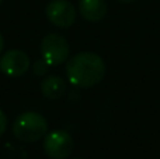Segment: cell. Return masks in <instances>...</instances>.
<instances>
[{"label": "cell", "instance_id": "obj_2", "mask_svg": "<svg viewBox=\"0 0 160 159\" xmlns=\"http://www.w3.org/2000/svg\"><path fill=\"white\" fill-rule=\"evenodd\" d=\"M48 132V121L35 111L21 113L13 123V135L17 141L32 144L42 140Z\"/></svg>", "mask_w": 160, "mask_h": 159}, {"label": "cell", "instance_id": "obj_5", "mask_svg": "<svg viewBox=\"0 0 160 159\" xmlns=\"http://www.w3.org/2000/svg\"><path fill=\"white\" fill-rule=\"evenodd\" d=\"M47 17L55 27L69 28L75 24L78 11L69 0H52L47 6Z\"/></svg>", "mask_w": 160, "mask_h": 159}, {"label": "cell", "instance_id": "obj_14", "mask_svg": "<svg viewBox=\"0 0 160 159\" xmlns=\"http://www.w3.org/2000/svg\"><path fill=\"white\" fill-rule=\"evenodd\" d=\"M75 159H83V158H75Z\"/></svg>", "mask_w": 160, "mask_h": 159}, {"label": "cell", "instance_id": "obj_6", "mask_svg": "<svg viewBox=\"0 0 160 159\" xmlns=\"http://www.w3.org/2000/svg\"><path fill=\"white\" fill-rule=\"evenodd\" d=\"M30 65V56L21 49H8L0 58V70L10 78H20L27 73Z\"/></svg>", "mask_w": 160, "mask_h": 159}, {"label": "cell", "instance_id": "obj_10", "mask_svg": "<svg viewBox=\"0 0 160 159\" xmlns=\"http://www.w3.org/2000/svg\"><path fill=\"white\" fill-rule=\"evenodd\" d=\"M6 128H7V117H6L4 111L0 110V137L6 132Z\"/></svg>", "mask_w": 160, "mask_h": 159}, {"label": "cell", "instance_id": "obj_9", "mask_svg": "<svg viewBox=\"0 0 160 159\" xmlns=\"http://www.w3.org/2000/svg\"><path fill=\"white\" fill-rule=\"evenodd\" d=\"M51 65L47 61H44L42 58L37 59L32 65V73L35 76H47V73L49 72Z\"/></svg>", "mask_w": 160, "mask_h": 159}, {"label": "cell", "instance_id": "obj_13", "mask_svg": "<svg viewBox=\"0 0 160 159\" xmlns=\"http://www.w3.org/2000/svg\"><path fill=\"white\" fill-rule=\"evenodd\" d=\"M2 2H3V0H0V6H2Z\"/></svg>", "mask_w": 160, "mask_h": 159}, {"label": "cell", "instance_id": "obj_3", "mask_svg": "<svg viewBox=\"0 0 160 159\" xmlns=\"http://www.w3.org/2000/svg\"><path fill=\"white\" fill-rule=\"evenodd\" d=\"M39 51H41V58L47 61L51 66L62 65L69 58L70 54L68 39L58 33H51L45 35L39 45Z\"/></svg>", "mask_w": 160, "mask_h": 159}, {"label": "cell", "instance_id": "obj_1", "mask_svg": "<svg viewBox=\"0 0 160 159\" xmlns=\"http://www.w3.org/2000/svg\"><path fill=\"white\" fill-rule=\"evenodd\" d=\"M66 76L70 85L79 89L96 86L105 76V64L100 55L94 52H80L69 59L66 65Z\"/></svg>", "mask_w": 160, "mask_h": 159}, {"label": "cell", "instance_id": "obj_12", "mask_svg": "<svg viewBox=\"0 0 160 159\" xmlns=\"http://www.w3.org/2000/svg\"><path fill=\"white\" fill-rule=\"evenodd\" d=\"M117 2H119V3H122V4H129V3H132V2H135V0H117Z\"/></svg>", "mask_w": 160, "mask_h": 159}, {"label": "cell", "instance_id": "obj_7", "mask_svg": "<svg viewBox=\"0 0 160 159\" xmlns=\"http://www.w3.org/2000/svg\"><path fill=\"white\" fill-rule=\"evenodd\" d=\"M105 0H79V13L86 21L98 23L107 16Z\"/></svg>", "mask_w": 160, "mask_h": 159}, {"label": "cell", "instance_id": "obj_4", "mask_svg": "<svg viewBox=\"0 0 160 159\" xmlns=\"http://www.w3.org/2000/svg\"><path fill=\"white\" fill-rule=\"evenodd\" d=\"M75 149L72 135L65 130H55L45 135L44 152L51 159H68Z\"/></svg>", "mask_w": 160, "mask_h": 159}, {"label": "cell", "instance_id": "obj_8", "mask_svg": "<svg viewBox=\"0 0 160 159\" xmlns=\"http://www.w3.org/2000/svg\"><path fill=\"white\" fill-rule=\"evenodd\" d=\"M68 85L61 76L51 75L47 76L44 80L41 82V92L44 97L49 99V100H58L66 93Z\"/></svg>", "mask_w": 160, "mask_h": 159}, {"label": "cell", "instance_id": "obj_11", "mask_svg": "<svg viewBox=\"0 0 160 159\" xmlns=\"http://www.w3.org/2000/svg\"><path fill=\"white\" fill-rule=\"evenodd\" d=\"M3 48H4V38H3L2 33H0V55H2V52H3Z\"/></svg>", "mask_w": 160, "mask_h": 159}]
</instances>
